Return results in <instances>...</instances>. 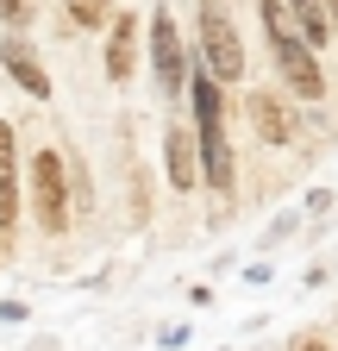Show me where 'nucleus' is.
Instances as JSON below:
<instances>
[{
    "label": "nucleus",
    "mask_w": 338,
    "mask_h": 351,
    "mask_svg": "<svg viewBox=\"0 0 338 351\" xmlns=\"http://www.w3.org/2000/svg\"><path fill=\"white\" fill-rule=\"evenodd\" d=\"M263 38H270V57H276L282 82H288L301 101H320V95H326L320 57L307 51V38L294 32V19H288V7H282V0H263Z\"/></svg>",
    "instance_id": "f257e3e1"
},
{
    "label": "nucleus",
    "mask_w": 338,
    "mask_h": 351,
    "mask_svg": "<svg viewBox=\"0 0 338 351\" xmlns=\"http://www.w3.org/2000/svg\"><path fill=\"white\" fill-rule=\"evenodd\" d=\"M200 69L213 82L244 75V44H238V25L226 13V0H200Z\"/></svg>",
    "instance_id": "f03ea898"
},
{
    "label": "nucleus",
    "mask_w": 338,
    "mask_h": 351,
    "mask_svg": "<svg viewBox=\"0 0 338 351\" xmlns=\"http://www.w3.org/2000/svg\"><path fill=\"white\" fill-rule=\"evenodd\" d=\"M31 213H38L44 232H63L69 226V163L51 145L31 157Z\"/></svg>",
    "instance_id": "7ed1b4c3"
},
{
    "label": "nucleus",
    "mask_w": 338,
    "mask_h": 351,
    "mask_svg": "<svg viewBox=\"0 0 338 351\" xmlns=\"http://www.w3.org/2000/svg\"><path fill=\"white\" fill-rule=\"evenodd\" d=\"M151 69H157V88L163 95H188V44L169 19V7L151 13Z\"/></svg>",
    "instance_id": "20e7f679"
},
{
    "label": "nucleus",
    "mask_w": 338,
    "mask_h": 351,
    "mask_svg": "<svg viewBox=\"0 0 338 351\" xmlns=\"http://www.w3.org/2000/svg\"><path fill=\"white\" fill-rule=\"evenodd\" d=\"M0 69H7L31 101H51V69H44V57L31 51V38H7V44H0Z\"/></svg>",
    "instance_id": "39448f33"
},
{
    "label": "nucleus",
    "mask_w": 338,
    "mask_h": 351,
    "mask_svg": "<svg viewBox=\"0 0 338 351\" xmlns=\"http://www.w3.org/2000/svg\"><path fill=\"white\" fill-rule=\"evenodd\" d=\"M244 113H250V125H257V138H263V145H294V138H301V125H294L288 101H276L270 88H257V95L244 101Z\"/></svg>",
    "instance_id": "423d86ee"
},
{
    "label": "nucleus",
    "mask_w": 338,
    "mask_h": 351,
    "mask_svg": "<svg viewBox=\"0 0 338 351\" xmlns=\"http://www.w3.org/2000/svg\"><path fill=\"white\" fill-rule=\"evenodd\" d=\"M19 226V132L0 119V232Z\"/></svg>",
    "instance_id": "0eeeda50"
},
{
    "label": "nucleus",
    "mask_w": 338,
    "mask_h": 351,
    "mask_svg": "<svg viewBox=\"0 0 338 351\" xmlns=\"http://www.w3.org/2000/svg\"><path fill=\"white\" fill-rule=\"evenodd\" d=\"M163 163H169V189H194L200 182V145H194V132L188 125H169V138H163Z\"/></svg>",
    "instance_id": "6e6552de"
},
{
    "label": "nucleus",
    "mask_w": 338,
    "mask_h": 351,
    "mask_svg": "<svg viewBox=\"0 0 338 351\" xmlns=\"http://www.w3.org/2000/svg\"><path fill=\"white\" fill-rule=\"evenodd\" d=\"M132 69H138V19L119 13L107 25V75L113 82H132Z\"/></svg>",
    "instance_id": "1a4fd4ad"
},
{
    "label": "nucleus",
    "mask_w": 338,
    "mask_h": 351,
    "mask_svg": "<svg viewBox=\"0 0 338 351\" xmlns=\"http://www.w3.org/2000/svg\"><path fill=\"white\" fill-rule=\"evenodd\" d=\"M288 7V19H294V32L307 38V51L320 57L326 44H332V13H326V0H282Z\"/></svg>",
    "instance_id": "9d476101"
},
{
    "label": "nucleus",
    "mask_w": 338,
    "mask_h": 351,
    "mask_svg": "<svg viewBox=\"0 0 338 351\" xmlns=\"http://www.w3.org/2000/svg\"><path fill=\"white\" fill-rule=\"evenodd\" d=\"M63 7H69V19H75L81 32H94V25L113 19V0H63Z\"/></svg>",
    "instance_id": "9b49d317"
},
{
    "label": "nucleus",
    "mask_w": 338,
    "mask_h": 351,
    "mask_svg": "<svg viewBox=\"0 0 338 351\" xmlns=\"http://www.w3.org/2000/svg\"><path fill=\"white\" fill-rule=\"evenodd\" d=\"M25 13H31V0H0V19L7 25H25Z\"/></svg>",
    "instance_id": "f8f14e48"
},
{
    "label": "nucleus",
    "mask_w": 338,
    "mask_h": 351,
    "mask_svg": "<svg viewBox=\"0 0 338 351\" xmlns=\"http://www.w3.org/2000/svg\"><path fill=\"white\" fill-rule=\"evenodd\" d=\"M294 351H326V339H301V345H294Z\"/></svg>",
    "instance_id": "ddd939ff"
}]
</instances>
